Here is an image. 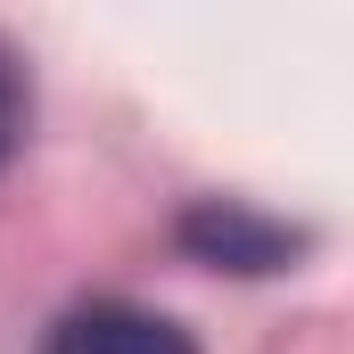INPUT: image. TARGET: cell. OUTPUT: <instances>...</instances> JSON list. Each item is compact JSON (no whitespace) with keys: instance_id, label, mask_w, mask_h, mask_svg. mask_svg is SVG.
<instances>
[{"instance_id":"cell-1","label":"cell","mask_w":354,"mask_h":354,"mask_svg":"<svg viewBox=\"0 0 354 354\" xmlns=\"http://www.w3.org/2000/svg\"><path fill=\"white\" fill-rule=\"evenodd\" d=\"M181 248L198 264H223V272H280L288 256H305V231L297 223H272L239 198H206L181 214Z\"/></svg>"},{"instance_id":"cell-2","label":"cell","mask_w":354,"mask_h":354,"mask_svg":"<svg viewBox=\"0 0 354 354\" xmlns=\"http://www.w3.org/2000/svg\"><path fill=\"white\" fill-rule=\"evenodd\" d=\"M50 354H198L189 330L140 305H83L50 330Z\"/></svg>"},{"instance_id":"cell-3","label":"cell","mask_w":354,"mask_h":354,"mask_svg":"<svg viewBox=\"0 0 354 354\" xmlns=\"http://www.w3.org/2000/svg\"><path fill=\"white\" fill-rule=\"evenodd\" d=\"M25 115H33V91H25L17 50L0 41V165H8V157H17V140H25Z\"/></svg>"}]
</instances>
